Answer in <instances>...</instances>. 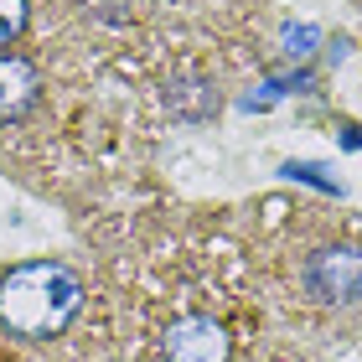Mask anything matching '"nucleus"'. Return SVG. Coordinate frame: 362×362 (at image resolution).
Listing matches in <instances>:
<instances>
[{"mask_svg": "<svg viewBox=\"0 0 362 362\" xmlns=\"http://www.w3.org/2000/svg\"><path fill=\"white\" fill-rule=\"evenodd\" d=\"M129 352L140 362H233L259 279L243 249L202 223H151L114 254Z\"/></svg>", "mask_w": 362, "mask_h": 362, "instance_id": "f257e3e1", "label": "nucleus"}, {"mask_svg": "<svg viewBox=\"0 0 362 362\" xmlns=\"http://www.w3.org/2000/svg\"><path fill=\"white\" fill-rule=\"evenodd\" d=\"M254 279L300 326H347L362 316V223L269 197L254 212Z\"/></svg>", "mask_w": 362, "mask_h": 362, "instance_id": "f03ea898", "label": "nucleus"}, {"mask_svg": "<svg viewBox=\"0 0 362 362\" xmlns=\"http://www.w3.org/2000/svg\"><path fill=\"white\" fill-rule=\"evenodd\" d=\"M93 316V290L68 259H31L0 274V332L16 347H68Z\"/></svg>", "mask_w": 362, "mask_h": 362, "instance_id": "7ed1b4c3", "label": "nucleus"}, {"mask_svg": "<svg viewBox=\"0 0 362 362\" xmlns=\"http://www.w3.org/2000/svg\"><path fill=\"white\" fill-rule=\"evenodd\" d=\"M42 62L31 52H0V129H21L42 109Z\"/></svg>", "mask_w": 362, "mask_h": 362, "instance_id": "20e7f679", "label": "nucleus"}, {"mask_svg": "<svg viewBox=\"0 0 362 362\" xmlns=\"http://www.w3.org/2000/svg\"><path fill=\"white\" fill-rule=\"evenodd\" d=\"M31 26V6L26 0H0V52H16V42Z\"/></svg>", "mask_w": 362, "mask_h": 362, "instance_id": "39448f33", "label": "nucleus"}, {"mask_svg": "<svg viewBox=\"0 0 362 362\" xmlns=\"http://www.w3.org/2000/svg\"><path fill=\"white\" fill-rule=\"evenodd\" d=\"M285 176H290V181H305V187H316V192H326V197H341V181L326 176V166H316V160H290Z\"/></svg>", "mask_w": 362, "mask_h": 362, "instance_id": "423d86ee", "label": "nucleus"}, {"mask_svg": "<svg viewBox=\"0 0 362 362\" xmlns=\"http://www.w3.org/2000/svg\"><path fill=\"white\" fill-rule=\"evenodd\" d=\"M310 42H316V26H290V31H285V52H290V57H305Z\"/></svg>", "mask_w": 362, "mask_h": 362, "instance_id": "0eeeda50", "label": "nucleus"}, {"mask_svg": "<svg viewBox=\"0 0 362 362\" xmlns=\"http://www.w3.org/2000/svg\"><path fill=\"white\" fill-rule=\"evenodd\" d=\"M341 145H352V151H357V145H362V129H347V135H341Z\"/></svg>", "mask_w": 362, "mask_h": 362, "instance_id": "6e6552de", "label": "nucleus"}, {"mask_svg": "<svg viewBox=\"0 0 362 362\" xmlns=\"http://www.w3.org/2000/svg\"><path fill=\"white\" fill-rule=\"evenodd\" d=\"M0 362H11V357H0Z\"/></svg>", "mask_w": 362, "mask_h": 362, "instance_id": "1a4fd4ad", "label": "nucleus"}]
</instances>
